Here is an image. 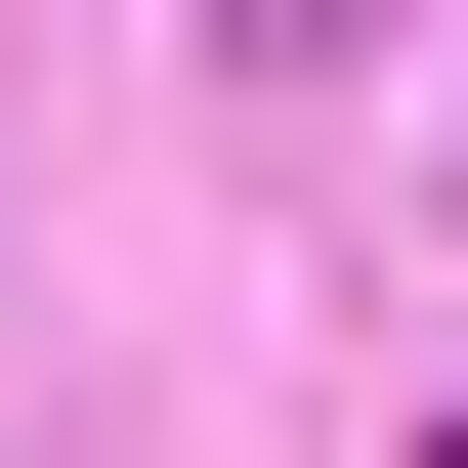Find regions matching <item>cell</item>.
I'll list each match as a JSON object with an SVG mask.
<instances>
[]
</instances>
